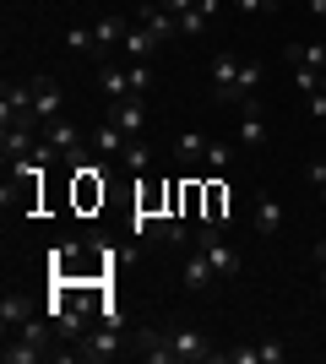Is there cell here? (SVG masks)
I'll return each mask as SVG.
<instances>
[{"mask_svg":"<svg viewBox=\"0 0 326 364\" xmlns=\"http://www.w3.org/2000/svg\"><path fill=\"white\" fill-rule=\"evenodd\" d=\"M120 353V326H104V332H82L77 348L65 353V359H82V364H104Z\"/></svg>","mask_w":326,"mask_h":364,"instance_id":"cell-1","label":"cell"},{"mask_svg":"<svg viewBox=\"0 0 326 364\" xmlns=\"http://www.w3.org/2000/svg\"><path fill=\"white\" fill-rule=\"evenodd\" d=\"M196 250H202V256L212 261V272H217V277H234V272H239V256H234V245H223V240H217V228H212V223H207L202 234H196Z\"/></svg>","mask_w":326,"mask_h":364,"instance_id":"cell-2","label":"cell"},{"mask_svg":"<svg viewBox=\"0 0 326 364\" xmlns=\"http://www.w3.org/2000/svg\"><path fill=\"white\" fill-rule=\"evenodd\" d=\"M169 343H174V353H180V364H202V359H217L202 326H180V332H169Z\"/></svg>","mask_w":326,"mask_h":364,"instance_id":"cell-3","label":"cell"},{"mask_svg":"<svg viewBox=\"0 0 326 364\" xmlns=\"http://www.w3.org/2000/svg\"><path fill=\"white\" fill-rule=\"evenodd\" d=\"M245 114H239V131H234V141L239 147H266V120H261V98H245Z\"/></svg>","mask_w":326,"mask_h":364,"instance_id":"cell-4","label":"cell"},{"mask_svg":"<svg viewBox=\"0 0 326 364\" xmlns=\"http://www.w3.org/2000/svg\"><path fill=\"white\" fill-rule=\"evenodd\" d=\"M60 104H65V92L55 87L49 76H33V114H38V125L60 120Z\"/></svg>","mask_w":326,"mask_h":364,"instance_id":"cell-5","label":"cell"},{"mask_svg":"<svg viewBox=\"0 0 326 364\" xmlns=\"http://www.w3.org/2000/svg\"><path fill=\"white\" fill-rule=\"evenodd\" d=\"M207 71H212V98H217V104H234V76H239V60H234V55H212Z\"/></svg>","mask_w":326,"mask_h":364,"instance_id":"cell-6","label":"cell"},{"mask_svg":"<svg viewBox=\"0 0 326 364\" xmlns=\"http://www.w3.org/2000/svg\"><path fill=\"white\" fill-rule=\"evenodd\" d=\"M136 22H141V28H153L158 38H174V33H180V16H174V11H163V6H158V0H141V11H136Z\"/></svg>","mask_w":326,"mask_h":364,"instance_id":"cell-7","label":"cell"},{"mask_svg":"<svg viewBox=\"0 0 326 364\" xmlns=\"http://www.w3.org/2000/svg\"><path fill=\"white\" fill-rule=\"evenodd\" d=\"M109 120L120 125L125 136H141V125H147V104H141V98H120V104H114V114H109Z\"/></svg>","mask_w":326,"mask_h":364,"instance_id":"cell-8","label":"cell"},{"mask_svg":"<svg viewBox=\"0 0 326 364\" xmlns=\"http://www.w3.org/2000/svg\"><path fill=\"white\" fill-rule=\"evenodd\" d=\"M38 310H44V304H33L28 294H6V299H0V326L11 332V326H22V321L38 316Z\"/></svg>","mask_w":326,"mask_h":364,"instance_id":"cell-9","label":"cell"},{"mask_svg":"<svg viewBox=\"0 0 326 364\" xmlns=\"http://www.w3.org/2000/svg\"><path fill=\"white\" fill-rule=\"evenodd\" d=\"M212 277H217L212 261H207L202 250H190V256H185V289L190 294H207V289H212Z\"/></svg>","mask_w":326,"mask_h":364,"instance_id":"cell-10","label":"cell"},{"mask_svg":"<svg viewBox=\"0 0 326 364\" xmlns=\"http://www.w3.org/2000/svg\"><path fill=\"white\" fill-rule=\"evenodd\" d=\"M141 359L147 364H180V353H174L169 332H141Z\"/></svg>","mask_w":326,"mask_h":364,"instance_id":"cell-11","label":"cell"},{"mask_svg":"<svg viewBox=\"0 0 326 364\" xmlns=\"http://www.w3.org/2000/svg\"><path fill=\"white\" fill-rule=\"evenodd\" d=\"M158 44H163V38H158V33L153 28H141V22H131V33H125V55H131V60H147V55H153V49Z\"/></svg>","mask_w":326,"mask_h":364,"instance_id":"cell-12","label":"cell"},{"mask_svg":"<svg viewBox=\"0 0 326 364\" xmlns=\"http://www.w3.org/2000/svg\"><path fill=\"white\" fill-rule=\"evenodd\" d=\"M261 60H239V76H234V104H245V98H256V87H261Z\"/></svg>","mask_w":326,"mask_h":364,"instance_id":"cell-13","label":"cell"},{"mask_svg":"<svg viewBox=\"0 0 326 364\" xmlns=\"http://www.w3.org/2000/svg\"><path fill=\"white\" fill-rule=\"evenodd\" d=\"M44 141H49V147H55V152H77V147H82V131H77V125H71V120H49Z\"/></svg>","mask_w":326,"mask_h":364,"instance_id":"cell-14","label":"cell"},{"mask_svg":"<svg viewBox=\"0 0 326 364\" xmlns=\"http://www.w3.org/2000/svg\"><path fill=\"white\" fill-rule=\"evenodd\" d=\"M44 353H49V348H38V343H28V337H16V343L6 337V348H0V359H6V364H38Z\"/></svg>","mask_w":326,"mask_h":364,"instance_id":"cell-15","label":"cell"},{"mask_svg":"<svg viewBox=\"0 0 326 364\" xmlns=\"http://www.w3.org/2000/svg\"><path fill=\"white\" fill-rule=\"evenodd\" d=\"M38 147V136H33V131H6V136H0V152H6V164H16V158H28V152Z\"/></svg>","mask_w":326,"mask_h":364,"instance_id":"cell-16","label":"cell"},{"mask_svg":"<svg viewBox=\"0 0 326 364\" xmlns=\"http://www.w3.org/2000/svg\"><path fill=\"white\" fill-rule=\"evenodd\" d=\"M288 60L305 71H326V44H288Z\"/></svg>","mask_w":326,"mask_h":364,"instance_id":"cell-17","label":"cell"},{"mask_svg":"<svg viewBox=\"0 0 326 364\" xmlns=\"http://www.w3.org/2000/svg\"><path fill=\"white\" fill-rule=\"evenodd\" d=\"M98 87H104L114 104H120V98H136V92H131V71H120V65H109V71L98 76Z\"/></svg>","mask_w":326,"mask_h":364,"instance_id":"cell-18","label":"cell"},{"mask_svg":"<svg viewBox=\"0 0 326 364\" xmlns=\"http://www.w3.org/2000/svg\"><path fill=\"white\" fill-rule=\"evenodd\" d=\"M98 152H104V158H120V152H125V141H131V136H125V131H120V125H114V120H109V125H98Z\"/></svg>","mask_w":326,"mask_h":364,"instance_id":"cell-19","label":"cell"},{"mask_svg":"<svg viewBox=\"0 0 326 364\" xmlns=\"http://www.w3.org/2000/svg\"><path fill=\"white\" fill-rule=\"evenodd\" d=\"M278 223H283V207L272 196H261L256 201V234H278Z\"/></svg>","mask_w":326,"mask_h":364,"instance_id":"cell-20","label":"cell"},{"mask_svg":"<svg viewBox=\"0 0 326 364\" xmlns=\"http://www.w3.org/2000/svg\"><path fill=\"white\" fill-rule=\"evenodd\" d=\"M98 49L104 44H125V33H131V22H125V16H104V22H98Z\"/></svg>","mask_w":326,"mask_h":364,"instance_id":"cell-21","label":"cell"},{"mask_svg":"<svg viewBox=\"0 0 326 364\" xmlns=\"http://www.w3.org/2000/svg\"><path fill=\"white\" fill-rule=\"evenodd\" d=\"M71 55H87V49H98V33L93 28H65V38H60Z\"/></svg>","mask_w":326,"mask_h":364,"instance_id":"cell-22","label":"cell"},{"mask_svg":"<svg viewBox=\"0 0 326 364\" xmlns=\"http://www.w3.org/2000/svg\"><path fill=\"white\" fill-rule=\"evenodd\" d=\"M120 164H125V168H136V174H147V164H153V152H147V141H125Z\"/></svg>","mask_w":326,"mask_h":364,"instance_id":"cell-23","label":"cell"},{"mask_svg":"<svg viewBox=\"0 0 326 364\" xmlns=\"http://www.w3.org/2000/svg\"><path fill=\"white\" fill-rule=\"evenodd\" d=\"M207 28H212V16H207V11H196V6H190V11H180V33H185V38H202Z\"/></svg>","mask_w":326,"mask_h":364,"instance_id":"cell-24","label":"cell"},{"mask_svg":"<svg viewBox=\"0 0 326 364\" xmlns=\"http://www.w3.org/2000/svg\"><path fill=\"white\" fill-rule=\"evenodd\" d=\"M174 152H180L185 164H190V158H207V136H202V131H185V136L174 141Z\"/></svg>","mask_w":326,"mask_h":364,"instance_id":"cell-25","label":"cell"},{"mask_svg":"<svg viewBox=\"0 0 326 364\" xmlns=\"http://www.w3.org/2000/svg\"><path fill=\"white\" fill-rule=\"evenodd\" d=\"M125 71H131V92H136V98H141L147 87H153V65H147V60H131Z\"/></svg>","mask_w":326,"mask_h":364,"instance_id":"cell-26","label":"cell"},{"mask_svg":"<svg viewBox=\"0 0 326 364\" xmlns=\"http://www.w3.org/2000/svg\"><path fill=\"white\" fill-rule=\"evenodd\" d=\"M234 158V141H207V168H229Z\"/></svg>","mask_w":326,"mask_h":364,"instance_id":"cell-27","label":"cell"},{"mask_svg":"<svg viewBox=\"0 0 326 364\" xmlns=\"http://www.w3.org/2000/svg\"><path fill=\"white\" fill-rule=\"evenodd\" d=\"M288 359V348H283L278 337H272V343H256V364H283Z\"/></svg>","mask_w":326,"mask_h":364,"instance_id":"cell-28","label":"cell"},{"mask_svg":"<svg viewBox=\"0 0 326 364\" xmlns=\"http://www.w3.org/2000/svg\"><path fill=\"white\" fill-rule=\"evenodd\" d=\"M245 16H278V0H234Z\"/></svg>","mask_w":326,"mask_h":364,"instance_id":"cell-29","label":"cell"},{"mask_svg":"<svg viewBox=\"0 0 326 364\" xmlns=\"http://www.w3.org/2000/svg\"><path fill=\"white\" fill-rule=\"evenodd\" d=\"M305 109H310V120H326V92H321V87L305 92Z\"/></svg>","mask_w":326,"mask_h":364,"instance_id":"cell-30","label":"cell"},{"mask_svg":"<svg viewBox=\"0 0 326 364\" xmlns=\"http://www.w3.org/2000/svg\"><path fill=\"white\" fill-rule=\"evenodd\" d=\"M310 185L326 196V158H315V164H310Z\"/></svg>","mask_w":326,"mask_h":364,"instance_id":"cell-31","label":"cell"},{"mask_svg":"<svg viewBox=\"0 0 326 364\" xmlns=\"http://www.w3.org/2000/svg\"><path fill=\"white\" fill-rule=\"evenodd\" d=\"M158 6H163V11H174V16H180V11H190L196 0H158Z\"/></svg>","mask_w":326,"mask_h":364,"instance_id":"cell-32","label":"cell"},{"mask_svg":"<svg viewBox=\"0 0 326 364\" xmlns=\"http://www.w3.org/2000/svg\"><path fill=\"white\" fill-rule=\"evenodd\" d=\"M315 261H321V294H326V240H315Z\"/></svg>","mask_w":326,"mask_h":364,"instance_id":"cell-33","label":"cell"},{"mask_svg":"<svg viewBox=\"0 0 326 364\" xmlns=\"http://www.w3.org/2000/svg\"><path fill=\"white\" fill-rule=\"evenodd\" d=\"M217 6H223V0H196V11H207V16H217Z\"/></svg>","mask_w":326,"mask_h":364,"instance_id":"cell-34","label":"cell"},{"mask_svg":"<svg viewBox=\"0 0 326 364\" xmlns=\"http://www.w3.org/2000/svg\"><path fill=\"white\" fill-rule=\"evenodd\" d=\"M321 92H326V71H321Z\"/></svg>","mask_w":326,"mask_h":364,"instance_id":"cell-35","label":"cell"}]
</instances>
